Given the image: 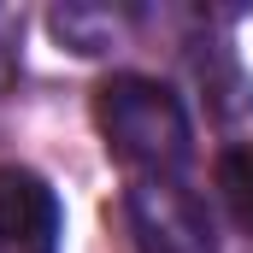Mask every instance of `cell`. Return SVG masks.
<instances>
[{"mask_svg": "<svg viewBox=\"0 0 253 253\" xmlns=\"http://www.w3.org/2000/svg\"><path fill=\"white\" fill-rule=\"evenodd\" d=\"M53 30H59L65 47H77V53H106L118 42V12H106V6H59Z\"/></svg>", "mask_w": 253, "mask_h": 253, "instance_id": "4", "label": "cell"}, {"mask_svg": "<svg viewBox=\"0 0 253 253\" xmlns=\"http://www.w3.org/2000/svg\"><path fill=\"white\" fill-rule=\"evenodd\" d=\"M129 230L141 253H218L212 212L200 206V194L183 183H135L129 189Z\"/></svg>", "mask_w": 253, "mask_h": 253, "instance_id": "2", "label": "cell"}, {"mask_svg": "<svg viewBox=\"0 0 253 253\" xmlns=\"http://www.w3.org/2000/svg\"><path fill=\"white\" fill-rule=\"evenodd\" d=\"M59 194L24 165H0V253H59Z\"/></svg>", "mask_w": 253, "mask_h": 253, "instance_id": "3", "label": "cell"}, {"mask_svg": "<svg viewBox=\"0 0 253 253\" xmlns=\"http://www.w3.org/2000/svg\"><path fill=\"white\" fill-rule=\"evenodd\" d=\"M218 189H224V200H230L236 224L253 236V141L230 147V153L218 159Z\"/></svg>", "mask_w": 253, "mask_h": 253, "instance_id": "5", "label": "cell"}, {"mask_svg": "<svg viewBox=\"0 0 253 253\" xmlns=\"http://www.w3.org/2000/svg\"><path fill=\"white\" fill-rule=\"evenodd\" d=\"M94 118L112 153L135 171H153V183H171L189 165V112L153 77H112L94 100Z\"/></svg>", "mask_w": 253, "mask_h": 253, "instance_id": "1", "label": "cell"}]
</instances>
